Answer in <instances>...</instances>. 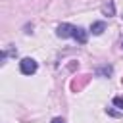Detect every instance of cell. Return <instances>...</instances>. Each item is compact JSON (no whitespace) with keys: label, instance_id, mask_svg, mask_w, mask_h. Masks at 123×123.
Masks as SVG:
<instances>
[{"label":"cell","instance_id":"obj_1","mask_svg":"<svg viewBox=\"0 0 123 123\" xmlns=\"http://www.w3.org/2000/svg\"><path fill=\"white\" fill-rule=\"evenodd\" d=\"M75 25H71V23H60L58 27H56V35L58 37H62V38H73V35H75Z\"/></svg>","mask_w":123,"mask_h":123},{"label":"cell","instance_id":"obj_2","mask_svg":"<svg viewBox=\"0 0 123 123\" xmlns=\"http://www.w3.org/2000/svg\"><path fill=\"white\" fill-rule=\"evenodd\" d=\"M37 62L33 60V58H23L21 62H19V69H21V73L23 75H33L35 71H37Z\"/></svg>","mask_w":123,"mask_h":123},{"label":"cell","instance_id":"obj_3","mask_svg":"<svg viewBox=\"0 0 123 123\" xmlns=\"http://www.w3.org/2000/svg\"><path fill=\"white\" fill-rule=\"evenodd\" d=\"M73 38H75L79 44H86V40H88V33H86L83 27H77V29H75V35H73Z\"/></svg>","mask_w":123,"mask_h":123},{"label":"cell","instance_id":"obj_4","mask_svg":"<svg viewBox=\"0 0 123 123\" xmlns=\"http://www.w3.org/2000/svg\"><path fill=\"white\" fill-rule=\"evenodd\" d=\"M102 13L108 15V17L115 15V4H113V0H106V2L102 4Z\"/></svg>","mask_w":123,"mask_h":123},{"label":"cell","instance_id":"obj_5","mask_svg":"<svg viewBox=\"0 0 123 123\" xmlns=\"http://www.w3.org/2000/svg\"><path fill=\"white\" fill-rule=\"evenodd\" d=\"M104 29H106V23H104V21H94V23L90 25L92 35H102V33H104Z\"/></svg>","mask_w":123,"mask_h":123},{"label":"cell","instance_id":"obj_6","mask_svg":"<svg viewBox=\"0 0 123 123\" xmlns=\"http://www.w3.org/2000/svg\"><path fill=\"white\" fill-rule=\"evenodd\" d=\"M113 106L119 108V110H123V96H115L113 98Z\"/></svg>","mask_w":123,"mask_h":123},{"label":"cell","instance_id":"obj_7","mask_svg":"<svg viewBox=\"0 0 123 123\" xmlns=\"http://www.w3.org/2000/svg\"><path fill=\"white\" fill-rule=\"evenodd\" d=\"M52 123H65V121H63L62 117H54V119H52Z\"/></svg>","mask_w":123,"mask_h":123},{"label":"cell","instance_id":"obj_8","mask_svg":"<svg viewBox=\"0 0 123 123\" xmlns=\"http://www.w3.org/2000/svg\"><path fill=\"white\" fill-rule=\"evenodd\" d=\"M121 48H123V42H121Z\"/></svg>","mask_w":123,"mask_h":123}]
</instances>
